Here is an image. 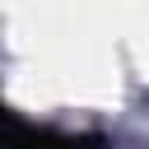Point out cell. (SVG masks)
<instances>
[{
    "mask_svg": "<svg viewBox=\"0 0 149 149\" xmlns=\"http://www.w3.org/2000/svg\"><path fill=\"white\" fill-rule=\"evenodd\" d=\"M5 135H9V149H112L102 135H65V130L28 126L23 116H9Z\"/></svg>",
    "mask_w": 149,
    "mask_h": 149,
    "instance_id": "cell-1",
    "label": "cell"
}]
</instances>
